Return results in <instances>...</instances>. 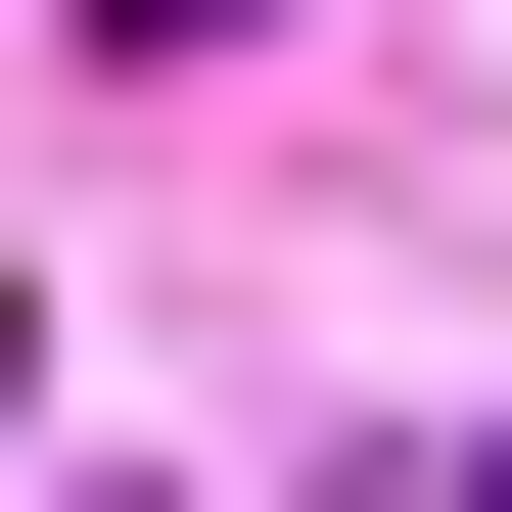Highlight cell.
<instances>
[{
  "label": "cell",
  "instance_id": "obj_1",
  "mask_svg": "<svg viewBox=\"0 0 512 512\" xmlns=\"http://www.w3.org/2000/svg\"><path fill=\"white\" fill-rule=\"evenodd\" d=\"M140 47H233V0H140Z\"/></svg>",
  "mask_w": 512,
  "mask_h": 512
}]
</instances>
